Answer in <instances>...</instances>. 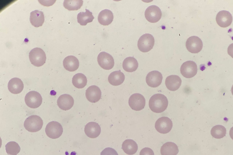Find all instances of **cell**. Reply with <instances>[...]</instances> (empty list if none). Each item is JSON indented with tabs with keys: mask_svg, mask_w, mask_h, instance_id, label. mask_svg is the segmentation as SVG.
Returning <instances> with one entry per match:
<instances>
[{
	"mask_svg": "<svg viewBox=\"0 0 233 155\" xmlns=\"http://www.w3.org/2000/svg\"><path fill=\"white\" fill-rule=\"evenodd\" d=\"M125 75L120 70L111 73L108 77L109 83L112 85L116 86L120 85L125 80Z\"/></svg>",
	"mask_w": 233,
	"mask_h": 155,
	"instance_id": "cell-24",
	"label": "cell"
},
{
	"mask_svg": "<svg viewBox=\"0 0 233 155\" xmlns=\"http://www.w3.org/2000/svg\"><path fill=\"white\" fill-rule=\"evenodd\" d=\"M85 10V12H80L77 15L78 22L81 25H86L87 23L92 22L94 19L92 12L87 9Z\"/></svg>",
	"mask_w": 233,
	"mask_h": 155,
	"instance_id": "cell-27",
	"label": "cell"
},
{
	"mask_svg": "<svg viewBox=\"0 0 233 155\" xmlns=\"http://www.w3.org/2000/svg\"><path fill=\"white\" fill-rule=\"evenodd\" d=\"M140 155H154V153L150 148L145 147L141 150Z\"/></svg>",
	"mask_w": 233,
	"mask_h": 155,
	"instance_id": "cell-33",
	"label": "cell"
},
{
	"mask_svg": "<svg viewBox=\"0 0 233 155\" xmlns=\"http://www.w3.org/2000/svg\"><path fill=\"white\" fill-rule=\"evenodd\" d=\"M163 76L160 72L153 71L149 72L147 75L146 81L147 84L152 87H156L161 83Z\"/></svg>",
	"mask_w": 233,
	"mask_h": 155,
	"instance_id": "cell-14",
	"label": "cell"
},
{
	"mask_svg": "<svg viewBox=\"0 0 233 155\" xmlns=\"http://www.w3.org/2000/svg\"><path fill=\"white\" fill-rule=\"evenodd\" d=\"M113 12L107 9L103 10L99 13L98 20L99 23L103 25H108L110 24L113 20Z\"/></svg>",
	"mask_w": 233,
	"mask_h": 155,
	"instance_id": "cell-22",
	"label": "cell"
},
{
	"mask_svg": "<svg viewBox=\"0 0 233 155\" xmlns=\"http://www.w3.org/2000/svg\"><path fill=\"white\" fill-rule=\"evenodd\" d=\"M72 81L73 85L75 87L78 88H82L86 85L87 79L84 74L78 73L74 75Z\"/></svg>",
	"mask_w": 233,
	"mask_h": 155,
	"instance_id": "cell-28",
	"label": "cell"
},
{
	"mask_svg": "<svg viewBox=\"0 0 233 155\" xmlns=\"http://www.w3.org/2000/svg\"><path fill=\"white\" fill-rule=\"evenodd\" d=\"M216 20L220 27L226 28L231 25L232 21V17L230 12L226 10H222L217 14Z\"/></svg>",
	"mask_w": 233,
	"mask_h": 155,
	"instance_id": "cell-13",
	"label": "cell"
},
{
	"mask_svg": "<svg viewBox=\"0 0 233 155\" xmlns=\"http://www.w3.org/2000/svg\"><path fill=\"white\" fill-rule=\"evenodd\" d=\"M162 12L160 8L155 5H152L148 7L145 12V16L146 19L151 23L158 22L161 18Z\"/></svg>",
	"mask_w": 233,
	"mask_h": 155,
	"instance_id": "cell-12",
	"label": "cell"
},
{
	"mask_svg": "<svg viewBox=\"0 0 233 155\" xmlns=\"http://www.w3.org/2000/svg\"><path fill=\"white\" fill-rule=\"evenodd\" d=\"M97 61L99 65L103 69L109 70L114 66V62L113 57L104 51L100 52L97 57Z\"/></svg>",
	"mask_w": 233,
	"mask_h": 155,
	"instance_id": "cell-11",
	"label": "cell"
},
{
	"mask_svg": "<svg viewBox=\"0 0 233 155\" xmlns=\"http://www.w3.org/2000/svg\"><path fill=\"white\" fill-rule=\"evenodd\" d=\"M100 155H118V154L114 149L110 147H107L104 149L101 152Z\"/></svg>",
	"mask_w": 233,
	"mask_h": 155,
	"instance_id": "cell-32",
	"label": "cell"
},
{
	"mask_svg": "<svg viewBox=\"0 0 233 155\" xmlns=\"http://www.w3.org/2000/svg\"><path fill=\"white\" fill-rule=\"evenodd\" d=\"M74 101L70 95L64 94L61 95L57 101V105L61 109L66 110L70 109L73 106Z\"/></svg>",
	"mask_w": 233,
	"mask_h": 155,
	"instance_id": "cell-16",
	"label": "cell"
},
{
	"mask_svg": "<svg viewBox=\"0 0 233 155\" xmlns=\"http://www.w3.org/2000/svg\"><path fill=\"white\" fill-rule=\"evenodd\" d=\"M30 21L32 25L35 27L42 26L44 21V16L41 11L35 10L30 13Z\"/></svg>",
	"mask_w": 233,
	"mask_h": 155,
	"instance_id": "cell-21",
	"label": "cell"
},
{
	"mask_svg": "<svg viewBox=\"0 0 233 155\" xmlns=\"http://www.w3.org/2000/svg\"><path fill=\"white\" fill-rule=\"evenodd\" d=\"M160 152L161 155H177L179 152V150L175 143L168 142L161 147Z\"/></svg>",
	"mask_w": 233,
	"mask_h": 155,
	"instance_id": "cell-23",
	"label": "cell"
},
{
	"mask_svg": "<svg viewBox=\"0 0 233 155\" xmlns=\"http://www.w3.org/2000/svg\"><path fill=\"white\" fill-rule=\"evenodd\" d=\"M83 4V1L81 0H66L64 1L63 5L66 9L69 11L77 10L80 9Z\"/></svg>",
	"mask_w": 233,
	"mask_h": 155,
	"instance_id": "cell-29",
	"label": "cell"
},
{
	"mask_svg": "<svg viewBox=\"0 0 233 155\" xmlns=\"http://www.w3.org/2000/svg\"><path fill=\"white\" fill-rule=\"evenodd\" d=\"M62 125L59 122L52 121L47 125L45 128V132L47 135L52 139H56L59 137L63 132Z\"/></svg>",
	"mask_w": 233,
	"mask_h": 155,
	"instance_id": "cell-5",
	"label": "cell"
},
{
	"mask_svg": "<svg viewBox=\"0 0 233 155\" xmlns=\"http://www.w3.org/2000/svg\"><path fill=\"white\" fill-rule=\"evenodd\" d=\"M121 148L128 155H133L137 152L138 147L137 143L132 139H127L123 143Z\"/></svg>",
	"mask_w": 233,
	"mask_h": 155,
	"instance_id": "cell-25",
	"label": "cell"
},
{
	"mask_svg": "<svg viewBox=\"0 0 233 155\" xmlns=\"http://www.w3.org/2000/svg\"><path fill=\"white\" fill-rule=\"evenodd\" d=\"M197 71L196 63L192 61H188L184 62L180 68L181 74L187 78H191L194 77L197 74Z\"/></svg>",
	"mask_w": 233,
	"mask_h": 155,
	"instance_id": "cell-8",
	"label": "cell"
},
{
	"mask_svg": "<svg viewBox=\"0 0 233 155\" xmlns=\"http://www.w3.org/2000/svg\"><path fill=\"white\" fill-rule=\"evenodd\" d=\"M138 63L137 60L134 57H129L126 58L123 63V68L127 72H131L135 71L137 68Z\"/></svg>",
	"mask_w": 233,
	"mask_h": 155,
	"instance_id": "cell-26",
	"label": "cell"
},
{
	"mask_svg": "<svg viewBox=\"0 0 233 155\" xmlns=\"http://www.w3.org/2000/svg\"><path fill=\"white\" fill-rule=\"evenodd\" d=\"M8 87L10 92L17 94L21 93L23 90L24 84L21 79L17 78H14L9 81Z\"/></svg>",
	"mask_w": 233,
	"mask_h": 155,
	"instance_id": "cell-19",
	"label": "cell"
},
{
	"mask_svg": "<svg viewBox=\"0 0 233 155\" xmlns=\"http://www.w3.org/2000/svg\"><path fill=\"white\" fill-rule=\"evenodd\" d=\"M43 122L41 118L36 115H32L25 120L24 125L28 131L34 132L38 131L42 127Z\"/></svg>",
	"mask_w": 233,
	"mask_h": 155,
	"instance_id": "cell-3",
	"label": "cell"
},
{
	"mask_svg": "<svg viewBox=\"0 0 233 155\" xmlns=\"http://www.w3.org/2000/svg\"><path fill=\"white\" fill-rule=\"evenodd\" d=\"M25 101L28 107L32 108H35L39 107L41 104L42 98L39 92L31 91L26 94Z\"/></svg>",
	"mask_w": 233,
	"mask_h": 155,
	"instance_id": "cell-6",
	"label": "cell"
},
{
	"mask_svg": "<svg viewBox=\"0 0 233 155\" xmlns=\"http://www.w3.org/2000/svg\"><path fill=\"white\" fill-rule=\"evenodd\" d=\"M173 126L172 122L168 117H163L159 118L156 121L155 127L159 133L166 134L171 130Z\"/></svg>",
	"mask_w": 233,
	"mask_h": 155,
	"instance_id": "cell-7",
	"label": "cell"
},
{
	"mask_svg": "<svg viewBox=\"0 0 233 155\" xmlns=\"http://www.w3.org/2000/svg\"><path fill=\"white\" fill-rule=\"evenodd\" d=\"M168 105V101L167 97L161 94H156L152 96L150 98L149 107L152 111L156 113H160L164 111Z\"/></svg>",
	"mask_w": 233,
	"mask_h": 155,
	"instance_id": "cell-1",
	"label": "cell"
},
{
	"mask_svg": "<svg viewBox=\"0 0 233 155\" xmlns=\"http://www.w3.org/2000/svg\"><path fill=\"white\" fill-rule=\"evenodd\" d=\"M211 133V136L214 138L220 139L225 136L226 130L223 126L218 125L214 126L212 128Z\"/></svg>",
	"mask_w": 233,
	"mask_h": 155,
	"instance_id": "cell-30",
	"label": "cell"
},
{
	"mask_svg": "<svg viewBox=\"0 0 233 155\" xmlns=\"http://www.w3.org/2000/svg\"><path fill=\"white\" fill-rule=\"evenodd\" d=\"M63 64L66 70L69 71H74L78 68L79 62L76 57L70 55L64 58L63 61Z\"/></svg>",
	"mask_w": 233,
	"mask_h": 155,
	"instance_id": "cell-20",
	"label": "cell"
},
{
	"mask_svg": "<svg viewBox=\"0 0 233 155\" xmlns=\"http://www.w3.org/2000/svg\"><path fill=\"white\" fill-rule=\"evenodd\" d=\"M202 40L198 37L193 36L189 38L186 43L187 50L192 53H197L199 52L203 48Z\"/></svg>",
	"mask_w": 233,
	"mask_h": 155,
	"instance_id": "cell-10",
	"label": "cell"
},
{
	"mask_svg": "<svg viewBox=\"0 0 233 155\" xmlns=\"http://www.w3.org/2000/svg\"><path fill=\"white\" fill-rule=\"evenodd\" d=\"M128 103L129 106L132 109L139 111L144 108L146 101L143 95L139 93H135L130 97Z\"/></svg>",
	"mask_w": 233,
	"mask_h": 155,
	"instance_id": "cell-9",
	"label": "cell"
},
{
	"mask_svg": "<svg viewBox=\"0 0 233 155\" xmlns=\"http://www.w3.org/2000/svg\"><path fill=\"white\" fill-rule=\"evenodd\" d=\"M5 147L6 152L8 155H17L20 150L19 145L14 141L8 142Z\"/></svg>",
	"mask_w": 233,
	"mask_h": 155,
	"instance_id": "cell-31",
	"label": "cell"
},
{
	"mask_svg": "<svg viewBox=\"0 0 233 155\" xmlns=\"http://www.w3.org/2000/svg\"><path fill=\"white\" fill-rule=\"evenodd\" d=\"M101 96V91L96 86H91L86 90V97L87 100L91 102L94 103L98 102L100 99Z\"/></svg>",
	"mask_w": 233,
	"mask_h": 155,
	"instance_id": "cell-15",
	"label": "cell"
},
{
	"mask_svg": "<svg viewBox=\"0 0 233 155\" xmlns=\"http://www.w3.org/2000/svg\"><path fill=\"white\" fill-rule=\"evenodd\" d=\"M182 81L177 75H172L168 76L166 79L165 84L167 88L172 91L178 89L180 87Z\"/></svg>",
	"mask_w": 233,
	"mask_h": 155,
	"instance_id": "cell-18",
	"label": "cell"
},
{
	"mask_svg": "<svg viewBox=\"0 0 233 155\" xmlns=\"http://www.w3.org/2000/svg\"><path fill=\"white\" fill-rule=\"evenodd\" d=\"M29 58L31 63L38 67L43 65L45 63L46 55L43 50L40 48L32 49L29 54Z\"/></svg>",
	"mask_w": 233,
	"mask_h": 155,
	"instance_id": "cell-2",
	"label": "cell"
},
{
	"mask_svg": "<svg viewBox=\"0 0 233 155\" xmlns=\"http://www.w3.org/2000/svg\"><path fill=\"white\" fill-rule=\"evenodd\" d=\"M154 44V37L150 34L146 33L142 35L139 38L137 46L141 52H146L150 51Z\"/></svg>",
	"mask_w": 233,
	"mask_h": 155,
	"instance_id": "cell-4",
	"label": "cell"
},
{
	"mask_svg": "<svg viewBox=\"0 0 233 155\" xmlns=\"http://www.w3.org/2000/svg\"><path fill=\"white\" fill-rule=\"evenodd\" d=\"M84 132L87 137L94 138L98 137L100 134L101 128L98 123L94 122H90L85 126Z\"/></svg>",
	"mask_w": 233,
	"mask_h": 155,
	"instance_id": "cell-17",
	"label": "cell"
}]
</instances>
